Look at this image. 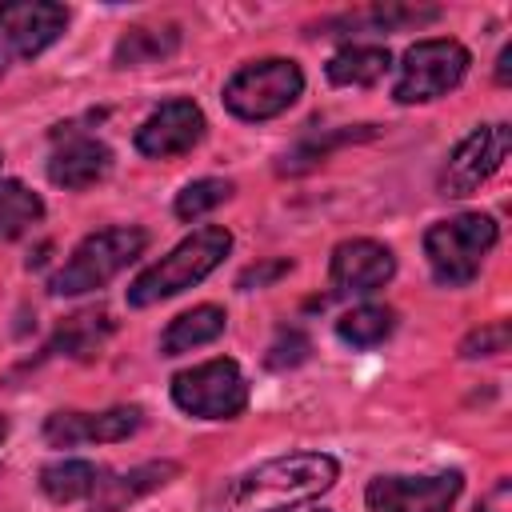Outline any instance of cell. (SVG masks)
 Wrapping results in <instances>:
<instances>
[{"label": "cell", "mask_w": 512, "mask_h": 512, "mask_svg": "<svg viewBox=\"0 0 512 512\" xmlns=\"http://www.w3.org/2000/svg\"><path fill=\"white\" fill-rule=\"evenodd\" d=\"M340 464L328 452H288L256 464L224 488V512H280L328 492Z\"/></svg>", "instance_id": "1"}, {"label": "cell", "mask_w": 512, "mask_h": 512, "mask_svg": "<svg viewBox=\"0 0 512 512\" xmlns=\"http://www.w3.org/2000/svg\"><path fill=\"white\" fill-rule=\"evenodd\" d=\"M232 248V232L220 224H204L192 236H184L168 256H160L156 264H148L132 284H128V304L132 308H148L160 304L168 296H180L184 288L200 284L208 272L220 268V260Z\"/></svg>", "instance_id": "2"}, {"label": "cell", "mask_w": 512, "mask_h": 512, "mask_svg": "<svg viewBox=\"0 0 512 512\" xmlns=\"http://www.w3.org/2000/svg\"><path fill=\"white\" fill-rule=\"evenodd\" d=\"M496 240H500V228L488 212H460V216L436 220L424 232V256L436 284L444 288L472 284L480 276L484 256L496 248Z\"/></svg>", "instance_id": "3"}, {"label": "cell", "mask_w": 512, "mask_h": 512, "mask_svg": "<svg viewBox=\"0 0 512 512\" xmlns=\"http://www.w3.org/2000/svg\"><path fill=\"white\" fill-rule=\"evenodd\" d=\"M148 248V232L136 228V224H112V228H100L92 236H84L72 256L64 260V268L52 276V292L56 296H84V292H96L104 284H112L140 252Z\"/></svg>", "instance_id": "4"}, {"label": "cell", "mask_w": 512, "mask_h": 512, "mask_svg": "<svg viewBox=\"0 0 512 512\" xmlns=\"http://www.w3.org/2000/svg\"><path fill=\"white\" fill-rule=\"evenodd\" d=\"M304 92V72L296 60L284 56H268V60H252L240 64L228 84H224V108L240 120H272L280 112H288Z\"/></svg>", "instance_id": "5"}, {"label": "cell", "mask_w": 512, "mask_h": 512, "mask_svg": "<svg viewBox=\"0 0 512 512\" xmlns=\"http://www.w3.org/2000/svg\"><path fill=\"white\" fill-rule=\"evenodd\" d=\"M172 404L196 420H236L248 408V380L236 360L216 356L172 376Z\"/></svg>", "instance_id": "6"}, {"label": "cell", "mask_w": 512, "mask_h": 512, "mask_svg": "<svg viewBox=\"0 0 512 512\" xmlns=\"http://www.w3.org/2000/svg\"><path fill=\"white\" fill-rule=\"evenodd\" d=\"M468 64H472V56L460 40H448V36L416 40L400 60L392 100L396 104H428V100L452 92L468 76Z\"/></svg>", "instance_id": "7"}, {"label": "cell", "mask_w": 512, "mask_h": 512, "mask_svg": "<svg viewBox=\"0 0 512 512\" xmlns=\"http://www.w3.org/2000/svg\"><path fill=\"white\" fill-rule=\"evenodd\" d=\"M508 148H512L508 124H480V128H472V132L452 148V156H448L444 168H440V196H452V200L472 196V192L504 164Z\"/></svg>", "instance_id": "8"}, {"label": "cell", "mask_w": 512, "mask_h": 512, "mask_svg": "<svg viewBox=\"0 0 512 512\" xmlns=\"http://www.w3.org/2000/svg\"><path fill=\"white\" fill-rule=\"evenodd\" d=\"M68 28V8L48 0H12L0 4V68L12 60H32Z\"/></svg>", "instance_id": "9"}, {"label": "cell", "mask_w": 512, "mask_h": 512, "mask_svg": "<svg viewBox=\"0 0 512 512\" xmlns=\"http://www.w3.org/2000/svg\"><path fill=\"white\" fill-rule=\"evenodd\" d=\"M464 488V476L432 472V476H376L364 488V500L372 512H452L456 496Z\"/></svg>", "instance_id": "10"}, {"label": "cell", "mask_w": 512, "mask_h": 512, "mask_svg": "<svg viewBox=\"0 0 512 512\" xmlns=\"http://www.w3.org/2000/svg\"><path fill=\"white\" fill-rule=\"evenodd\" d=\"M204 128H208V120H204L200 104L176 96V100H164V104L136 128V148H140V156H148V160H172V156L192 152V148L204 140Z\"/></svg>", "instance_id": "11"}, {"label": "cell", "mask_w": 512, "mask_h": 512, "mask_svg": "<svg viewBox=\"0 0 512 512\" xmlns=\"http://www.w3.org/2000/svg\"><path fill=\"white\" fill-rule=\"evenodd\" d=\"M392 276H396V256L380 240L356 236V240H340L332 248L328 280H332V292L336 296H372Z\"/></svg>", "instance_id": "12"}, {"label": "cell", "mask_w": 512, "mask_h": 512, "mask_svg": "<svg viewBox=\"0 0 512 512\" xmlns=\"http://www.w3.org/2000/svg\"><path fill=\"white\" fill-rule=\"evenodd\" d=\"M144 424V412L136 404H116L104 412H52L44 420V440L52 448H76V444H112L128 440Z\"/></svg>", "instance_id": "13"}, {"label": "cell", "mask_w": 512, "mask_h": 512, "mask_svg": "<svg viewBox=\"0 0 512 512\" xmlns=\"http://www.w3.org/2000/svg\"><path fill=\"white\" fill-rule=\"evenodd\" d=\"M176 472H180L176 460H148V464H136V468H128V472H112V476L100 472V484H96V492L88 496V512H124V508L136 504L140 496L164 488Z\"/></svg>", "instance_id": "14"}, {"label": "cell", "mask_w": 512, "mask_h": 512, "mask_svg": "<svg viewBox=\"0 0 512 512\" xmlns=\"http://www.w3.org/2000/svg\"><path fill=\"white\" fill-rule=\"evenodd\" d=\"M112 168V148L96 136H68L52 160H48V180L56 188H68V192H80V188H92L96 180H104Z\"/></svg>", "instance_id": "15"}, {"label": "cell", "mask_w": 512, "mask_h": 512, "mask_svg": "<svg viewBox=\"0 0 512 512\" xmlns=\"http://www.w3.org/2000/svg\"><path fill=\"white\" fill-rule=\"evenodd\" d=\"M112 332H116L112 312L104 304H92V308H80L60 320L56 336L48 340V352L68 356V360H92V356H100V348L108 344Z\"/></svg>", "instance_id": "16"}, {"label": "cell", "mask_w": 512, "mask_h": 512, "mask_svg": "<svg viewBox=\"0 0 512 512\" xmlns=\"http://www.w3.org/2000/svg\"><path fill=\"white\" fill-rule=\"evenodd\" d=\"M224 324H228V316H224L220 304H196V308L180 312V316L164 328L160 352H164V356H184V352H192V348H204V344H212V340L224 336Z\"/></svg>", "instance_id": "17"}, {"label": "cell", "mask_w": 512, "mask_h": 512, "mask_svg": "<svg viewBox=\"0 0 512 512\" xmlns=\"http://www.w3.org/2000/svg\"><path fill=\"white\" fill-rule=\"evenodd\" d=\"M388 68H392V56L384 44H348L324 64L328 80L340 88H372L388 76Z\"/></svg>", "instance_id": "18"}, {"label": "cell", "mask_w": 512, "mask_h": 512, "mask_svg": "<svg viewBox=\"0 0 512 512\" xmlns=\"http://www.w3.org/2000/svg\"><path fill=\"white\" fill-rule=\"evenodd\" d=\"M180 44V32L172 24L164 28H128L120 40H116V68H144V64H156V60H168Z\"/></svg>", "instance_id": "19"}, {"label": "cell", "mask_w": 512, "mask_h": 512, "mask_svg": "<svg viewBox=\"0 0 512 512\" xmlns=\"http://www.w3.org/2000/svg\"><path fill=\"white\" fill-rule=\"evenodd\" d=\"M100 484V468L92 460H56L40 468V488L48 500L56 504H72V500H88Z\"/></svg>", "instance_id": "20"}, {"label": "cell", "mask_w": 512, "mask_h": 512, "mask_svg": "<svg viewBox=\"0 0 512 512\" xmlns=\"http://www.w3.org/2000/svg\"><path fill=\"white\" fill-rule=\"evenodd\" d=\"M392 328H396V312L388 304H360L336 320V336L352 348H376L392 336Z\"/></svg>", "instance_id": "21"}, {"label": "cell", "mask_w": 512, "mask_h": 512, "mask_svg": "<svg viewBox=\"0 0 512 512\" xmlns=\"http://www.w3.org/2000/svg\"><path fill=\"white\" fill-rule=\"evenodd\" d=\"M40 216H44V200L28 184L0 180V240L24 236L32 224H40Z\"/></svg>", "instance_id": "22"}, {"label": "cell", "mask_w": 512, "mask_h": 512, "mask_svg": "<svg viewBox=\"0 0 512 512\" xmlns=\"http://www.w3.org/2000/svg\"><path fill=\"white\" fill-rule=\"evenodd\" d=\"M360 136H372V124H356V128L328 132V136H308V140H300L292 152H284L280 172H304V168H316L320 160H328V152H332L336 144H348V140H360Z\"/></svg>", "instance_id": "23"}, {"label": "cell", "mask_w": 512, "mask_h": 512, "mask_svg": "<svg viewBox=\"0 0 512 512\" xmlns=\"http://www.w3.org/2000/svg\"><path fill=\"white\" fill-rule=\"evenodd\" d=\"M232 196V180H220V176H204V180H192L176 192V216L180 220H200L208 216L212 208H220L224 200Z\"/></svg>", "instance_id": "24"}, {"label": "cell", "mask_w": 512, "mask_h": 512, "mask_svg": "<svg viewBox=\"0 0 512 512\" xmlns=\"http://www.w3.org/2000/svg\"><path fill=\"white\" fill-rule=\"evenodd\" d=\"M308 352H312V344H308V336H304L300 328H280V336L272 340V348H268L264 364H268V368H276V372H284V368L304 364V360H308Z\"/></svg>", "instance_id": "25"}, {"label": "cell", "mask_w": 512, "mask_h": 512, "mask_svg": "<svg viewBox=\"0 0 512 512\" xmlns=\"http://www.w3.org/2000/svg\"><path fill=\"white\" fill-rule=\"evenodd\" d=\"M508 336H512V328H508V320H496V324H484V328H476L472 336H464V344H460V356H500V352H508Z\"/></svg>", "instance_id": "26"}, {"label": "cell", "mask_w": 512, "mask_h": 512, "mask_svg": "<svg viewBox=\"0 0 512 512\" xmlns=\"http://www.w3.org/2000/svg\"><path fill=\"white\" fill-rule=\"evenodd\" d=\"M292 272V260H264V264H252V268H244L240 272V280H236V288H244V292H252V288H264V284H272V280H280V276H288Z\"/></svg>", "instance_id": "27"}, {"label": "cell", "mask_w": 512, "mask_h": 512, "mask_svg": "<svg viewBox=\"0 0 512 512\" xmlns=\"http://www.w3.org/2000/svg\"><path fill=\"white\" fill-rule=\"evenodd\" d=\"M508 504H512V480L504 476V480H496V488L476 504V512H508Z\"/></svg>", "instance_id": "28"}, {"label": "cell", "mask_w": 512, "mask_h": 512, "mask_svg": "<svg viewBox=\"0 0 512 512\" xmlns=\"http://www.w3.org/2000/svg\"><path fill=\"white\" fill-rule=\"evenodd\" d=\"M508 60H512V48H504L500 60H496V80H500V84H508Z\"/></svg>", "instance_id": "29"}, {"label": "cell", "mask_w": 512, "mask_h": 512, "mask_svg": "<svg viewBox=\"0 0 512 512\" xmlns=\"http://www.w3.org/2000/svg\"><path fill=\"white\" fill-rule=\"evenodd\" d=\"M4 436H8V420L0 416V440H4Z\"/></svg>", "instance_id": "30"}, {"label": "cell", "mask_w": 512, "mask_h": 512, "mask_svg": "<svg viewBox=\"0 0 512 512\" xmlns=\"http://www.w3.org/2000/svg\"><path fill=\"white\" fill-rule=\"evenodd\" d=\"M280 512H284V508H280ZM288 512H292V508H288ZM304 512H328V508H304Z\"/></svg>", "instance_id": "31"}, {"label": "cell", "mask_w": 512, "mask_h": 512, "mask_svg": "<svg viewBox=\"0 0 512 512\" xmlns=\"http://www.w3.org/2000/svg\"><path fill=\"white\" fill-rule=\"evenodd\" d=\"M0 164H4V156H0Z\"/></svg>", "instance_id": "32"}]
</instances>
